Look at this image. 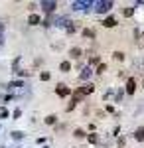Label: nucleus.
<instances>
[{
	"instance_id": "nucleus-1",
	"label": "nucleus",
	"mask_w": 144,
	"mask_h": 148,
	"mask_svg": "<svg viewBox=\"0 0 144 148\" xmlns=\"http://www.w3.org/2000/svg\"><path fill=\"white\" fill-rule=\"evenodd\" d=\"M93 6H95L97 14H105V12H109L112 8V2L111 0H97V2H93Z\"/></svg>"
},
{
	"instance_id": "nucleus-2",
	"label": "nucleus",
	"mask_w": 144,
	"mask_h": 148,
	"mask_svg": "<svg viewBox=\"0 0 144 148\" xmlns=\"http://www.w3.org/2000/svg\"><path fill=\"white\" fill-rule=\"evenodd\" d=\"M124 89H126V93H128V95H134V91H136V81H134L132 77H128V79H126V87H124Z\"/></svg>"
},
{
	"instance_id": "nucleus-3",
	"label": "nucleus",
	"mask_w": 144,
	"mask_h": 148,
	"mask_svg": "<svg viewBox=\"0 0 144 148\" xmlns=\"http://www.w3.org/2000/svg\"><path fill=\"white\" fill-rule=\"evenodd\" d=\"M56 93L57 95H59V97H67V95H69V87H67V85H63V83H59V85H57L56 87Z\"/></svg>"
},
{
	"instance_id": "nucleus-4",
	"label": "nucleus",
	"mask_w": 144,
	"mask_h": 148,
	"mask_svg": "<svg viewBox=\"0 0 144 148\" xmlns=\"http://www.w3.org/2000/svg\"><path fill=\"white\" fill-rule=\"evenodd\" d=\"M42 8H44V12L51 14V12L57 8V4H56V2H42Z\"/></svg>"
},
{
	"instance_id": "nucleus-5",
	"label": "nucleus",
	"mask_w": 144,
	"mask_h": 148,
	"mask_svg": "<svg viewBox=\"0 0 144 148\" xmlns=\"http://www.w3.org/2000/svg\"><path fill=\"white\" fill-rule=\"evenodd\" d=\"M103 26H105V28H115V26H117V18H115V16H109V18H105Z\"/></svg>"
},
{
	"instance_id": "nucleus-6",
	"label": "nucleus",
	"mask_w": 144,
	"mask_h": 148,
	"mask_svg": "<svg viewBox=\"0 0 144 148\" xmlns=\"http://www.w3.org/2000/svg\"><path fill=\"white\" fill-rule=\"evenodd\" d=\"M91 75H93V69H91V67H85V69H83V73L79 75V79H81V81H87Z\"/></svg>"
},
{
	"instance_id": "nucleus-7",
	"label": "nucleus",
	"mask_w": 144,
	"mask_h": 148,
	"mask_svg": "<svg viewBox=\"0 0 144 148\" xmlns=\"http://www.w3.org/2000/svg\"><path fill=\"white\" fill-rule=\"evenodd\" d=\"M91 4H93V2L83 0V2H75V4H73V8H75V10H85V8H87V6H91Z\"/></svg>"
},
{
	"instance_id": "nucleus-8",
	"label": "nucleus",
	"mask_w": 144,
	"mask_h": 148,
	"mask_svg": "<svg viewBox=\"0 0 144 148\" xmlns=\"http://www.w3.org/2000/svg\"><path fill=\"white\" fill-rule=\"evenodd\" d=\"M69 56L77 59V57H81V56H83V49H81V47H71V49H69Z\"/></svg>"
},
{
	"instance_id": "nucleus-9",
	"label": "nucleus",
	"mask_w": 144,
	"mask_h": 148,
	"mask_svg": "<svg viewBox=\"0 0 144 148\" xmlns=\"http://www.w3.org/2000/svg\"><path fill=\"white\" fill-rule=\"evenodd\" d=\"M79 89H81V93H83V95H91V93L95 91V87H93L91 83H87V85H83V87H79Z\"/></svg>"
},
{
	"instance_id": "nucleus-10",
	"label": "nucleus",
	"mask_w": 144,
	"mask_h": 148,
	"mask_svg": "<svg viewBox=\"0 0 144 148\" xmlns=\"http://www.w3.org/2000/svg\"><path fill=\"white\" fill-rule=\"evenodd\" d=\"M134 138H136L138 142H144V126L136 128V132H134Z\"/></svg>"
},
{
	"instance_id": "nucleus-11",
	"label": "nucleus",
	"mask_w": 144,
	"mask_h": 148,
	"mask_svg": "<svg viewBox=\"0 0 144 148\" xmlns=\"http://www.w3.org/2000/svg\"><path fill=\"white\" fill-rule=\"evenodd\" d=\"M83 36H85V38H89V40H95V38H97V36H95V32H93V30H89V28H85V30H83Z\"/></svg>"
},
{
	"instance_id": "nucleus-12",
	"label": "nucleus",
	"mask_w": 144,
	"mask_h": 148,
	"mask_svg": "<svg viewBox=\"0 0 144 148\" xmlns=\"http://www.w3.org/2000/svg\"><path fill=\"white\" fill-rule=\"evenodd\" d=\"M28 24H30V26H36V24H40V16H36V14H32V16L28 18Z\"/></svg>"
},
{
	"instance_id": "nucleus-13",
	"label": "nucleus",
	"mask_w": 144,
	"mask_h": 148,
	"mask_svg": "<svg viewBox=\"0 0 144 148\" xmlns=\"http://www.w3.org/2000/svg\"><path fill=\"white\" fill-rule=\"evenodd\" d=\"M59 69H61L63 73H67V71L71 69V63H69V61H61V65H59Z\"/></svg>"
},
{
	"instance_id": "nucleus-14",
	"label": "nucleus",
	"mask_w": 144,
	"mask_h": 148,
	"mask_svg": "<svg viewBox=\"0 0 144 148\" xmlns=\"http://www.w3.org/2000/svg\"><path fill=\"white\" fill-rule=\"evenodd\" d=\"M40 79H42V81H49V79H51V73H49V71H42Z\"/></svg>"
},
{
	"instance_id": "nucleus-15",
	"label": "nucleus",
	"mask_w": 144,
	"mask_h": 148,
	"mask_svg": "<svg viewBox=\"0 0 144 148\" xmlns=\"http://www.w3.org/2000/svg\"><path fill=\"white\" fill-rule=\"evenodd\" d=\"M45 123H47V125H56V123H57V116H56V114H49V116L45 119Z\"/></svg>"
},
{
	"instance_id": "nucleus-16",
	"label": "nucleus",
	"mask_w": 144,
	"mask_h": 148,
	"mask_svg": "<svg viewBox=\"0 0 144 148\" xmlns=\"http://www.w3.org/2000/svg\"><path fill=\"white\" fill-rule=\"evenodd\" d=\"M122 14H124V16L128 18V16H132V14H134V8H130V6H126V8L122 10Z\"/></svg>"
},
{
	"instance_id": "nucleus-17",
	"label": "nucleus",
	"mask_w": 144,
	"mask_h": 148,
	"mask_svg": "<svg viewBox=\"0 0 144 148\" xmlns=\"http://www.w3.org/2000/svg\"><path fill=\"white\" fill-rule=\"evenodd\" d=\"M73 136H75V138H85V132H83L81 128H77V130L73 132Z\"/></svg>"
},
{
	"instance_id": "nucleus-18",
	"label": "nucleus",
	"mask_w": 144,
	"mask_h": 148,
	"mask_svg": "<svg viewBox=\"0 0 144 148\" xmlns=\"http://www.w3.org/2000/svg\"><path fill=\"white\" fill-rule=\"evenodd\" d=\"M99 61H101V57H99V56H93L91 59H89V63H91V65H97Z\"/></svg>"
},
{
	"instance_id": "nucleus-19",
	"label": "nucleus",
	"mask_w": 144,
	"mask_h": 148,
	"mask_svg": "<svg viewBox=\"0 0 144 148\" xmlns=\"http://www.w3.org/2000/svg\"><path fill=\"white\" fill-rule=\"evenodd\" d=\"M89 142H91V144H97V140H99V136H97V134H89Z\"/></svg>"
},
{
	"instance_id": "nucleus-20",
	"label": "nucleus",
	"mask_w": 144,
	"mask_h": 148,
	"mask_svg": "<svg viewBox=\"0 0 144 148\" xmlns=\"http://www.w3.org/2000/svg\"><path fill=\"white\" fill-rule=\"evenodd\" d=\"M112 56H115V59H119V61H122V59H124V53H122V51H115Z\"/></svg>"
},
{
	"instance_id": "nucleus-21",
	"label": "nucleus",
	"mask_w": 144,
	"mask_h": 148,
	"mask_svg": "<svg viewBox=\"0 0 144 148\" xmlns=\"http://www.w3.org/2000/svg\"><path fill=\"white\" fill-rule=\"evenodd\" d=\"M105 71H107V65H105V63H101L99 67H97V73L101 75V73H105Z\"/></svg>"
},
{
	"instance_id": "nucleus-22",
	"label": "nucleus",
	"mask_w": 144,
	"mask_h": 148,
	"mask_svg": "<svg viewBox=\"0 0 144 148\" xmlns=\"http://www.w3.org/2000/svg\"><path fill=\"white\" fill-rule=\"evenodd\" d=\"M22 136H24L22 132H12V138H16V140H20Z\"/></svg>"
},
{
	"instance_id": "nucleus-23",
	"label": "nucleus",
	"mask_w": 144,
	"mask_h": 148,
	"mask_svg": "<svg viewBox=\"0 0 144 148\" xmlns=\"http://www.w3.org/2000/svg\"><path fill=\"white\" fill-rule=\"evenodd\" d=\"M0 116H2V119L8 116V111H6V109H0Z\"/></svg>"
},
{
	"instance_id": "nucleus-24",
	"label": "nucleus",
	"mask_w": 144,
	"mask_h": 148,
	"mask_svg": "<svg viewBox=\"0 0 144 148\" xmlns=\"http://www.w3.org/2000/svg\"><path fill=\"white\" fill-rule=\"evenodd\" d=\"M73 109H75V103L71 101V103H69V105H67V111H73Z\"/></svg>"
},
{
	"instance_id": "nucleus-25",
	"label": "nucleus",
	"mask_w": 144,
	"mask_h": 148,
	"mask_svg": "<svg viewBox=\"0 0 144 148\" xmlns=\"http://www.w3.org/2000/svg\"><path fill=\"white\" fill-rule=\"evenodd\" d=\"M138 38H140V42H138V46L142 47V46H144V34H140V36H138Z\"/></svg>"
},
{
	"instance_id": "nucleus-26",
	"label": "nucleus",
	"mask_w": 144,
	"mask_h": 148,
	"mask_svg": "<svg viewBox=\"0 0 144 148\" xmlns=\"http://www.w3.org/2000/svg\"><path fill=\"white\" fill-rule=\"evenodd\" d=\"M142 87H144V79H142Z\"/></svg>"
}]
</instances>
